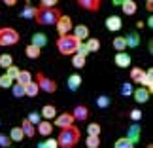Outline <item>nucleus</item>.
<instances>
[{
    "instance_id": "1",
    "label": "nucleus",
    "mask_w": 153,
    "mask_h": 148,
    "mask_svg": "<svg viewBox=\"0 0 153 148\" xmlns=\"http://www.w3.org/2000/svg\"><path fill=\"white\" fill-rule=\"evenodd\" d=\"M81 140V131L79 127H66V129H61V133H59V139H57V144L61 148H74Z\"/></svg>"
},
{
    "instance_id": "2",
    "label": "nucleus",
    "mask_w": 153,
    "mask_h": 148,
    "mask_svg": "<svg viewBox=\"0 0 153 148\" xmlns=\"http://www.w3.org/2000/svg\"><path fill=\"white\" fill-rule=\"evenodd\" d=\"M61 10L59 8H53V10H40L38 8V14L34 17V21L38 25H44V27H51V25H57L59 17H61Z\"/></svg>"
},
{
    "instance_id": "3",
    "label": "nucleus",
    "mask_w": 153,
    "mask_h": 148,
    "mask_svg": "<svg viewBox=\"0 0 153 148\" xmlns=\"http://www.w3.org/2000/svg\"><path fill=\"white\" fill-rule=\"evenodd\" d=\"M79 44L81 42H78L72 34H66V36H59V40H57V50H59V53H62V55H74Z\"/></svg>"
},
{
    "instance_id": "4",
    "label": "nucleus",
    "mask_w": 153,
    "mask_h": 148,
    "mask_svg": "<svg viewBox=\"0 0 153 148\" xmlns=\"http://www.w3.org/2000/svg\"><path fill=\"white\" fill-rule=\"evenodd\" d=\"M21 40V34L11 27H2L0 29V46L8 48V46H15Z\"/></svg>"
},
{
    "instance_id": "5",
    "label": "nucleus",
    "mask_w": 153,
    "mask_h": 148,
    "mask_svg": "<svg viewBox=\"0 0 153 148\" xmlns=\"http://www.w3.org/2000/svg\"><path fill=\"white\" fill-rule=\"evenodd\" d=\"M36 84L40 87V91H44V93H55L57 91V82L48 78L44 72H38L36 74Z\"/></svg>"
},
{
    "instance_id": "6",
    "label": "nucleus",
    "mask_w": 153,
    "mask_h": 148,
    "mask_svg": "<svg viewBox=\"0 0 153 148\" xmlns=\"http://www.w3.org/2000/svg\"><path fill=\"white\" fill-rule=\"evenodd\" d=\"M55 27H57L59 36H66V34H70V31H72V19H70L68 15H61Z\"/></svg>"
},
{
    "instance_id": "7",
    "label": "nucleus",
    "mask_w": 153,
    "mask_h": 148,
    "mask_svg": "<svg viewBox=\"0 0 153 148\" xmlns=\"http://www.w3.org/2000/svg\"><path fill=\"white\" fill-rule=\"evenodd\" d=\"M74 116L70 114V112H62L59 118H55V122H53V125L61 127V129H66V127H72L74 125Z\"/></svg>"
},
{
    "instance_id": "8",
    "label": "nucleus",
    "mask_w": 153,
    "mask_h": 148,
    "mask_svg": "<svg viewBox=\"0 0 153 148\" xmlns=\"http://www.w3.org/2000/svg\"><path fill=\"white\" fill-rule=\"evenodd\" d=\"M70 114L74 116L76 122H85L89 118V108L85 104H78V106H74V112H70Z\"/></svg>"
},
{
    "instance_id": "9",
    "label": "nucleus",
    "mask_w": 153,
    "mask_h": 148,
    "mask_svg": "<svg viewBox=\"0 0 153 148\" xmlns=\"http://www.w3.org/2000/svg\"><path fill=\"white\" fill-rule=\"evenodd\" d=\"M106 27H108V31L111 32H119L123 29V21L119 15H110L108 19H106Z\"/></svg>"
},
{
    "instance_id": "10",
    "label": "nucleus",
    "mask_w": 153,
    "mask_h": 148,
    "mask_svg": "<svg viewBox=\"0 0 153 148\" xmlns=\"http://www.w3.org/2000/svg\"><path fill=\"white\" fill-rule=\"evenodd\" d=\"M100 0H78V6L87 11H98L100 10Z\"/></svg>"
},
{
    "instance_id": "11",
    "label": "nucleus",
    "mask_w": 153,
    "mask_h": 148,
    "mask_svg": "<svg viewBox=\"0 0 153 148\" xmlns=\"http://www.w3.org/2000/svg\"><path fill=\"white\" fill-rule=\"evenodd\" d=\"M72 29H74V34H72V36L78 40V42H83V40L89 38V27L78 25V27H72Z\"/></svg>"
},
{
    "instance_id": "12",
    "label": "nucleus",
    "mask_w": 153,
    "mask_h": 148,
    "mask_svg": "<svg viewBox=\"0 0 153 148\" xmlns=\"http://www.w3.org/2000/svg\"><path fill=\"white\" fill-rule=\"evenodd\" d=\"M40 118H44L45 122H51V120H55L57 118V108L53 104H45L42 112H40Z\"/></svg>"
},
{
    "instance_id": "13",
    "label": "nucleus",
    "mask_w": 153,
    "mask_h": 148,
    "mask_svg": "<svg viewBox=\"0 0 153 148\" xmlns=\"http://www.w3.org/2000/svg\"><path fill=\"white\" fill-rule=\"evenodd\" d=\"M115 65L119 68H127V67H131V55H128V53H125V51H119L115 55Z\"/></svg>"
},
{
    "instance_id": "14",
    "label": "nucleus",
    "mask_w": 153,
    "mask_h": 148,
    "mask_svg": "<svg viewBox=\"0 0 153 148\" xmlns=\"http://www.w3.org/2000/svg\"><path fill=\"white\" fill-rule=\"evenodd\" d=\"M142 87H146V89L149 91V95H151V91H153V70H144V78H142Z\"/></svg>"
},
{
    "instance_id": "15",
    "label": "nucleus",
    "mask_w": 153,
    "mask_h": 148,
    "mask_svg": "<svg viewBox=\"0 0 153 148\" xmlns=\"http://www.w3.org/2000/svg\"><path fill=\"white\" fill-rule=\"evenodd\" d=\"M121 10H123L125 15H134L136 10H138V6H136L134 0H123V2H121Z\"/></svg>"
},
{
    "instance_id": "16",
    "label": "nucleus",
    "mask_w": 153,
    "mask_h": 148,
    "mask_svg": "<svg viewBox=\"0 0 153 148\" xmlns=\"http://www.w3.org/2000/svg\"><path fill=\"white\" fill-rule=\"evenodd\" d=\"M132 95H134V101H136V103H148L149 91L146 89V87H136V89L132 91Z\"/></svg>"
},
{
    "instance_id": "17",
    "label": "nucleus",
    "mask_w": 153,
    "mask_h": 148,
    "mask_svg": "<svg viewBox=\"0 0 153 148\" xmlns=\"http://www.w3.org/2000/svg\"><path fill=\"white\" fill-rule=\"evenodd\" d=\"M51 131H53V123L51 122H45V120H42V122L38 123V127H36V133L44 135V137H49Z\"/></svg>"
},
{
    "instance_id": "18",
    "label": "nucleus",
    "mask_w": 153,
    "mask_h": 148,
    "mask_svg": "<svg viewBox=\"0 0 153 148\" xmlns=\"http://www.w3.org/2000/svg\"><path fill=\"white\" fill-rule=\"evenodd\" d=\"M21 131H23V135H25V137L32 139L34 135H36V127H34L28 120H23V123H21Z\"/></svg>"
},
{
    "instance_id": "19",
    "label": "nucleus",
    "mask_w": 153,
    "mask_h": 148,
    "mask_svg": "<svg viewBox=\"0 0 153 148\" xmlns=\"http://www.w3.org/2000/svg\"><path fill=\"white\" fill-rule=\"evenodd\" d=\"M15 80H17V84H21L23 87H25V86H28L32 82V74L28 72V70H19V76H17Z\"/></svg>"
},
{
    "instance_id": "20",
    "label": "nucleus",
    "mask_w": 153,
    "mask_h": 148,
    "mask_svg": "<svg viewBox=\"0 0 153 148\" xmlns=\"http://www.w3.org/2000/svg\"><path fill=\"white\" fill-rule=\"evenodd\" d=\"M68 89H72V91H76L78 87L81 86V76L79 74H72V76H68Z\"/></svg>"
},
{
    "instance_id": "21",
    "label": "nucleus",
    "mask_w": 153,
    "mask_h": 148,
    "mask_svg": "<svg viewBox=\"0 0 153 148\" xmlns=\"http://www.w3.org/2000/svg\"><path fill=\"white\" fill-rule=\"evenodd\" d=\"M40 53H42V50L36 48V46H32V44H28L27 48H25V55H27L28 59H38Z\"/></svg>"
},
{
    "instance_id": "22",
    "label": "nucleus",
    "mask_w": 153,
    "mask_h": 148,
    "mask_svg": "<svg viewBox=\"0 0 153 148\" xmlns=\"http://www.w3.org/2000/svg\"><path fill=\"white\" fill-rule=\"evenodd\" d=\"M45 42H48V38H45V34H42V32H36L32 36V46H36V48H40V50L45 46Z\"/></svg>"
},
{
    "instance_id": "23",
    "label": "nucleus",
    "mask_w": 153,
    "mask_h": 148,
    "mask_svg": "<svg viewBox=\"0 0 153 148\" xmlns=\"http://www.w3.org/2000/svg\"><path fill=\"white\" fill-rule=\"evenodd\" d=\"M38 93H40V87H38V84H36L34 80H32L28 86H25V95H28V97H36Z\"/></svg>"
},
{
    "instance_id": "24",
    "label": "nucleus",
    "mask_w": 153,
    "mask_h": 148,
    "mask_svg": "<svg viewBox=\"0 0 153 148\" xmlns=\"http://www.w3.org/2000/svg\"><path fill=\"white\" fill-rule=\"evenodd\" d=\"M36 14H38V8H32V6L27 4V8L21 11V17H23V19H34Z\"/></svg>"
},
{
    "instance_id": "25",
    "label": "nucleus",
    "mask_w": 153,
    "mask_h": 148,
    "mask_svg": "<svg viewBox=\"0 0 153 148\" xmlns=\"http://www.w3.org/2000/svg\"><path fill=\"white\" fill-rule=\"evenodd\" d=\"M10 139L13 140V143H21V140L25 139V135H23L21 127H11V131H10Z\"/></svg>"
},
{
    "instance_id": "26",
    "label": "nucleus",
    "mask_w": 153,
    "mask_h": 148,
    "mask_svg": "<svg viewBox=\"0 0 153 148\" xmlns=\"http://www.w3.org/2000/svg\"><path fill=\"white\" fill-rule=\"evenodd\" d=\"M85 61H87V57L79 55V53H74V57H72V67H74V68H83V67H85Z\"/></svg>"
},
{
    "instance_id": "27",
    "label": "nucleus",
    "mask_w": 153,
    "mask_h": 148,
    "mask_svg": "<svg viewBox=\"0 0 153 148\" xmlns=\"http://www.w3.org/2000/svg\"><path fill=\"white\" fill-rule=\"evenodd\" d=\"M142 78H144V70L140 68V67L131 68V80H134L136 84H140V82H142Z\"/></svg>"
},
{
    "instance_id": "28",
    "label": "nucleus",
    "mask_w": 153,
    "mask_h": 148,
    "mask_svg": "<svg viewBox=\"0 0 153 148\" xmlns=\"http://www.w3.org/2000/svg\"><path fill=\"white\" fill-rule=\"evenodd\" d=\"M100 123H89L87 125V133H89V137H100Z\"/></svg>"
},
{
    "instance_id": "29",
    "label": "nucleus",
    "mask_w": 153,
    "mask_h": 148,
    "mask_svg": "<svg viewBox=\"0 0 153 148\" xmlns=\"http://www.w3.org/2000/svg\"><path fill=\"white\" fill-rule=\"evenodd\" d=\"M125 42H127V46H131V48H136L140 44V36L136 32H131L128 36H125Z\"/></svg>"
},
{
    "instance_id": "30",
    "label": "nucleus",
    "mask_w": 153,
    "mask_h": 148,
    "mask_svg": "<svg viewBox=\"0 0 153 148\" xmlns=\"http://www.w3.org/2000/svg\"><path fill=\"white\" fill-rule=\"evenodd\" d=\"M111 44H114V48L117 50V53H119V51H123V50L127 48L125 36H115V38H114V42H111Z\"/></svg>"
},
{
    "instance_id": "31",
    "label": "nucleus",
    "mask_w": 153,
    "mask_h": 148,
    "mask_svg": "<svg viewBox=\"0 0 153 148\" xmlns=\"http://www.w3.org/2000/svg\"><path fill=\"white\" fill-rule=\"evenodd\" d=\"M11 65H13V57H11L10 53H4V55H0V67H2V68H10Z\"/></svg>"
},
{
    "instance_id": "32",
    "label": "nucleus",
    "mask_w": 153,
    "mask_h": 148,
    "mask_svg": "<svg viewBox=\"0 0 153 148\" xmlns=\"http://www.w3.org/2000/svg\"><path fill=\"white\" fill-rule=\"evenodd\" d=\"M89 42H85V46H87V50L89 51H98L100 50V40L98 38H87Z\"/></svg>"
},
{
    "instance_id": "33",
    "label": "nucleus",
    "mask_w": 153,
    "mask_h": 148,
    "mask_svg": "<svg viewBox=\"0 0 153 148\" xmlns=\"http://www.w3.org/2000/svg\"><path fill=\"white\" fill-rule=\"evenodd\" d=\"M114 148H134V144H132L127 137H121V139H117V140H115Z\"/></svg>"
},
{
    "instance_id": "34",
    "label": "nucleus",
    "mask_w": 153,
    "mask_h": 148,
    "mask_svg": "<svg viewBox=\"0 0 153 148\" xmlns=\"http://www.w3.org/2000/svg\"><path fill=\"white\" fill-rule=\"evenodd\" d=\"M85 146L87 148H100V137H89V135H87Z\"/></svg>"
},
{
    "instance_id": "35",
    "label": "nucleus",
    "mask_w": 153,
    "mask_h": 148,
    "mask_svg": "<svg viewBox=\"0 0 153 148\" xmlns=\"http://www.w3.org/2000/svg\"><path fill=\"white\" fill-rule=\"evenodd\" d=\"M11 91H13V97H17V99H21V97H25V87H23L21 84H15L11 86Z\"/></svg>"
},
{
    "instance_id": "36",
    "label": "nucleus",
    "mask_w": 153,
    "mask_h": 148,
    "mask_svg": "<svg viewBox=\"0 0 153 148\" xmlns=\"http://www.w3.org/2000/svg\"><path fill=\"white\" fill-rule=\"evenodd\" d=\"M138 133H140V127L138 125H134V127H131V129H128V140H131V143L134 144V143H136V140H138Z\"/></svg>"
},
{
    "instance_id": "37",
    "label": "nucleus",
    "mask_w": 153,
    "mask_h": 148,
    "mask_svg": "<svg viewBox=\"0 0 153 148\" xmlns=\"http://www.w3.org/2000/svg\"><path fill=\"white\" fill-rule=\"evenodd\" d=\"M38 8L40 10H53V8H57V0H42Z\"/></svg>"
},
{
    "instance_id": "38",
    "label": "nucleus",
    "mask_w": 153,
    "mask_h": 148,
    "mask_svg": "<svg viewBox=\"0 0 153 148\" xmlns=\"http://www.w3.org/2000/svg\"><path fill=\"white\" fill-rule=\"evenodd\" d=\"M38 148H59V144H57V139H51V137H48V140H45V143H40V144H38Z\"/></svg>"
},
{
    "instance_id": "39",
    "label": "nucleus",
    "mask_w": 153,
    "mask_h": 148,
    "mask_svg": "<svg viewBox=\"0 0 153 148\" xmlns=\"http://www.w3.org/2000/svg\"><path fill=\"white\" fill-rule=\"evenodd\" d=\"M19 70H21L19 67H15V65H11L10 68H6V74H8V76H10L11 80H15L17 76H19Z\"/></svg>"
},
{
    "instance_id": "40",
    "label": "nucleus",
    "mask_w": 153,
    "mask_h": 148,
    "mask_svg": "<svg viewBox=\"0 0 153 148\" xmlns=\"http://www.w3.org/2000/svg\"><path fill=\"white\" fill-rule=\"evenodd\" d=\"M11 86H13V80H11L8 74L0 76V87H11Z\"/></svg>"
},
{
    "instance_id": "41",
    "label": "nucleus",
    "mask_w": 153,
    "mask_h": 148,
    "mask_svg": "<svg viewBox=\"0 0 153 148\" xmlns=\"http://www.w3.org/2000/svg\"><path fill=\"white\" fill-rule=\"evenodd\" d=\"M97 104L100 106V108H108V106H110V97H106V95L97 97Z\"/></svg>"
},
{
    "instance_id": "42",
    "label": "nucleus",
    "mask_w": 153,
    "mask_h": 148,
    "mask_svg": "<svg viewBox=\"0 0 153 148\" xmlns=\"http://www.w3.org/2000/svg\"><path fill=\"white\" fill-rule=\"evenodd\" d=\"M27 120L30 122L32 125H38V123L42 122V118H40V114H38V112H30V114H28V118H27Z\"/></svg>"
},
{
    "instance_id": "43",
    "label": "nucleus",
    "mask_w": 153,
    "mask_h": 148,
    "mask_svg": "<svg viewBox=\"0 0 153 148\" xmlns=\"http://www.w3.org/2000/svg\"><path fill=\"white\" fill-rule=\"evenodd\" d=\"M0 146H2V148H10L11 146V139L0 133Z\"/></svg>"
},
{
    "instance_id": "44",
    "label": "nucleus",
    "mask_w": 153,
    "mask_h": 148,
    "mask_svg": "<svg viewBox=\"0 0 153 148\" xmlns=\"http://www.w3.org/2000/svg\"><path fill=\"white\" fill-rule=\"evenodd\" d=\"M121 93H123L125 97L132 95V87H131V84H123V86H121Z\"/></svg>"
},
{
    "instance_id": "45",
    "label": "nucleus",
    "mask_w": 153,
    "mask_h": 148,
    "mask_svg": "<svg viewBox=\"0 0 153 148\" xmlns=\"http://www.w3.org/2000/svg\"><path fill=\"white\" fill-rule=\"evenodd\" d=\"M131 118H132L134 122H138L140 118H142V112H140L138 108H136V110H131Z\"/></svg>"
},
{
    "instance_id": "46",
    "label": "nucleus",
    "mask_w": 153,
    "mask_h": 148,
    "mask_svg": "<svg viewBox=\"0 0 153 148\" xmlns=\"http://www.w3.org/2000/svg\"><path fill=\"white\" fill-rule=\"evenodd\" d=\"M4 4H6V6H15V0H6Z\"/></svg>"
},
{
    "instance_id": "47",
    "label": "nucleus",
    "mask_w": 153,
    "mask_h": 148,
    "mask_svg": "<svg viewBox=\"0 0 153 148\" xmlns=\"http://www.w3.org/2000/svg\"><path fill=\"white\" fill-rule=\"evenodd\" d=\"M146 8H148V10L151 11V10H153V2H146Z\"/></svg>"
},
{
    "instance_id": "48",
    "label": "nucleus",
    "mask_w": 153,
    "mask_h": 148,
    "mask_svg": "<svg viewBox=\"0 0 153 148\" xmlns=\"http://www.w3.org/2000/svg\"><path fill=\"white\" fill-rule=\"evenodd\" d=\"M0 123H2V122H0Z\"/></svg>"
},
{
    "instance_id": "49",
    "label": "nucleus",
    "mask_w": 153,
    "mask_h": 148,
    "mask_svg": "<svg viewBox=\"0 0 153 148\" xmlns=\"http://www.w3.org/2000/svg\"><path fill=\"white\" fill-rule=\"evenodd\" d=\"M10 148H11V146H10Z\"/></svg>"
}]
</instances>
